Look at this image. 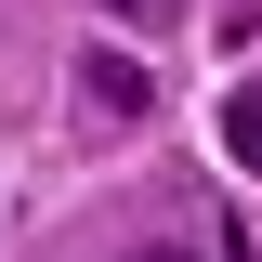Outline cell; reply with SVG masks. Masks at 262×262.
Returning <instances> with one entry per match:
<instances>
[{
	"mask_svg": "<svg viewBox=\"0 0 262 262\" xmlns=\"http://www.w3.org/2000/svg\"><path fill=\"white\" fill-rule=\"evenodd\" d=\"M79 92H92V118H144V105H158V79H144L131 53H92V66H79Z\"/></svg>",
	"mask_w": 262,
	"mask_h": 262,
	"instance_id": "6da1fadb",
	"label": "cell"
},
{
	"mask_svg": "<svg viewBox=\"0 0 262 262\" xmlns=\"http://www.w3.org/2000/svg\"><path fill=\"white\" fill-rule=\"evenodd\" d=\"M223 158L262 170V79H236V92H223Z\"/></svg>",
	"mask_w": 262,
	"mask_h": 262,
	"instance_id": "7a4b0ae2",
	"label": "cell"
},
{
	"mask_svg": "<svg viewBox=\"0 0 262 262\" xmlns=\"http://www.w3.org/2000/svg\"><path fill=\"white\" fill-rule=\"evenodd\" d=\"M105 13H118V27H170L184 0H105Z\"/></svg>",
	"mask_w": 262,
	"mask_h": 262,
	"instance_id": "3957f363",
	"label": "cell"
},
{
	"mask_svg": "<svg viewBox=\"0 0 262 262\" xmlns=\"http://www.w3.org/2000/svg\"><path fill=\"white\" fill-rule=\"evenodd\" d=\"M131 262H196V249H170V236H158V249H131Z\"/></svg>",
	"mask_w": 262,
	"mask_h": 262,
	"instance_id": "277c9868",
	"label": "cell"
}]
</instances>
